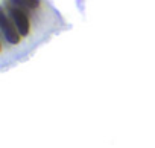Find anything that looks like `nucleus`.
I'll return each instance as SVG.
<instances>
[{
	"instance_id": "obj_1",
	"label": "nucleus",
	"mask_w": 155,
	"mask_h": 148,
	"mask_svg": "<svg viewBox=\"0 0 155 148\" xmlns=\"http://www.w3.org/2000/svg\"><path fill=\"white\" fill-rule=\"evenodd\" d=\"M62 19L43 2H2L0 3V32L2 60L14 63L26 57L34 46L44 41L61 28Z\"/></svg>"
}]
</instances>
